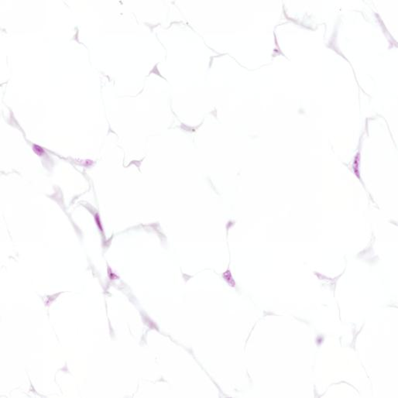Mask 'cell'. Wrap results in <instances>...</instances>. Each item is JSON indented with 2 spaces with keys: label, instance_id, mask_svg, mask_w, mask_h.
<instances>
[{
  "label": "cell",
  "instance_id": "cell-1",
  "mask_svg": "<svg viewBox=\"0 0 398 398\" xmlns=\"http://www.w3.org/2000/svg\"><path fill=\"white\" fill-rule=\"evenodd\" d=\"M222 276H223V278L226 280V281L228 283L231 287H235L236 286V283H235L234 280L232 278V274H231L230 270H227L224 274H222Z\"/></svg>",
  "mask_w": 398,
  "mask_h": 398
},
{
  "label": "cell",
  "instance_id": "cell-2",
  "mask_svg": "<svg viewBox=\"0 0 398 398\" xmlns=\"http://www.w3.org/2000/svg\"><path fill=\"white\" fill-rule=\"evenodd\" d=\"M33 150L34 153H35L36 155H38V156H44V155H46V152H45L44 149L42 148V147L40 146H39V145L33 144Z\"/></svg>",
  "mask_w": 398,
  "mask_h": 398
},
{
  "label": "cell",
  "instance_id": "cell-3",
  "mask_svg": "<svg viewBox=\"0 0 398 398\" xmlns=\"http://www.w3.org/2000/svg\"><path fill=\"white\" fill-rule=\"evenodd\" d=\"M95 220L96 223H97V226H98V228H99L102 232H103V229H102V222H101L99 215H98V214H97V213L95 215Z\"/></svg>",
  "mask_w": 398,
  "mask_h": 398
}]
</instances>
